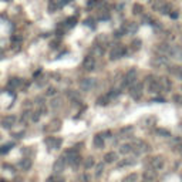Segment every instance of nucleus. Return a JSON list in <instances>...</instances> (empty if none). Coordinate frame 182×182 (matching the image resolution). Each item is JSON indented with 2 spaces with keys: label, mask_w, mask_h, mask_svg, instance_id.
<instances>
[{
  "label": "nucleus",
  "mask_w": 182,
  "mask_h": 182,
  "mask_svg": "<svg viewBox=\"0 0 182 182\" xmlns=\"http://www.w3.org/2000/svg\"><path fill=\"white\" fill-rule=\"evenodd\" d=\"M125 53H127V50H125V46L122 44H115L114 47L111 49V53H110V58H111L112 61H115L118 58L124 57Z\"/></svg>",
  "instance_id": "nucleus-1"
},
{
  "label": "nucleus",
  "mask_w": 182,
  "mask_h": 182,
  "mask_svg": "<svg viewBox=\"0 0 182 182\" xmlns=\"http://www.w3.org/2000/svg\"><path fill=\"white\" fill-rule=\"evenodd\" d=\"M142 91H144V84L142 83H134L131 86V91H129V95H131V98L134 100H138L142 97Z\"/></svg>",
  "instance_id": "nucleus-2"
},
{
  "label": "nucleus",
  "mask_w": 182,
  "mask_h": 182,
  "mask_svg": "<svg viewBox=\"0 0 182 182\" xmlns=\"http://www.w3.org/2000/svg\"><path fill=\"white\" fill-rule=\"evenodd\" d=\"M131 145H133V151L136 154V155H141V154H144V152H148V149H149L148 144L144 142V141H140V140L134 141Z\"/></svg>",
  "instance_id": "nucleus-3"
},
{
  "label": "nucleus",
  "mask_w": 182,
  "mask_h": 182,
  "mask_svg": "<svg viewBox=\"0 0 182 182\" xmlns=\"http://www.w3.org/2000/svg\"><path fill=\"white\" fill-rule=\"evenodd\" d=\"M67 159L66 157H60L57 159V161L54 162V165H53V171H54V174H61L63 171H64V168L67 166Z\"/></svg>",
  "instance_id": "nucleus-4"
},
{
  "label": "nucleus",
  "mask_w": 182,
  "mask_h": 182,
  "mask_svg": "<svg viewBox=\"0 0 182 182\" xmlns=\"http://www.w3.org/2000/svg\"><path fill=\"white\" fill-rule=\"evenodd\" d=\"M63 144V140L61 138H57V136H49L46 138V145L51 149H58Z\"/></svg>",
  "instance_id": "nucleus-5"
},
{
  "label": "nucleus",
  "mask_w": 182,
  "mask_h": 182,
  "mask_svg": "<svg viewBox=\"0 0 182 182\" xmlns=\"http://www.w3.org/2000/svg\"><path fill=\"white\" fill-rule=\"evenodd\" d=\"M95 86V80L94 78H83L80 81V90L81 91H91Z\"/></svg>",
  "instance_id": "nucleus-6"
},
{
  "label": "nucleus",
  "mask_w": 182,
  "mask_h": 182,
  "mask_svg": "<svg viewBox=\"0 0 182 182\" xmlns=\"http://www.w3.org/2000/svg\"><path fill=\"white\" fill-rule=\"evenodd\" d=\"M83 68H84V71H88V73L95 70V58L93 56H87V57L84 58Z\"/></svg>",
  "instance_id": "nucleus-7"
},
{
  "label": "nucleus",
  "mask_w": 182,
  "mask_h": 182,
  "mask_svg": "<svg viewBox=\"0 0 182 182\" xmlns=\"http://www.w3.org/2000/svg\"><path fill=\"white\" fill-rule=\"evenodd\" d=\"M61 125H63V121L60 120V118H53V120L49 122L47 129H49L50 133H58V131L61 129Z\"/></svg>",
  "instance_id": "nucleus-8"
},
{
  "label": "nucleus",
  "mask_w": 182,
  "mask_h": 182,
  "mask_svg": "<svg viewBox=\"0 0 182 182\" xmlns=\"http://www.w3.org/2000/svg\"><path fill=\"white\" fill-rule=\"evenodd\" d=\"M135 75H136L135 68L129 70L128 73H127V75H125L124 78H122V87H127V86H129V84H134V83H135Z\"/></svg>",
  "instance_id": "nucleus-9"
},
{
  "label": "nucleus",
  "mask_w": 182,
  "mask_h": 182,
  "mask_svg": "<svg viewBox=\"0 0 182 182\" xmlns=\"http://www.w3.org/2000/svg\"><path fill=\"white\" fill-rule=\"evenodd\" d=\"M16 121H17L16 115H6L3 120H2V127L6 129H10L13 125L16 124Z\"/></svg>",
  "instance_id": "nucleus-10"
},
{
  "label": "nucleus",
  "mask_w": 182,
  "mask_h": 182,
  "mask_svg": "<svg viewBox=\"0 0 182 182\" xmlns=\"http://www.w3.org/2000/svg\"><path fill=\"white\" fill-rule=\"evenodd\" d=\"M164 164H165V159H164V157H161V155L151 158V165H152V168L155 171L162 169V168H164Z\"/></svg>",
  "instance_id": "nucleus-11"
},
{
  "label": "nucleus",
  "mask_w": 182,
  "mask_h": 182,
  "mask_svg": "<svg viewBox=\"0 0 182 182\" xmlns=\"http://www.w3.org/2000/svg\"><path fill=\"white\" fill-rule=\"evenodd\" d=\"M31 165H33V161H31L30 157L23 158V159L19 162V168H20L21 171H29L30 168H31Z\"/></svg>",
  "instance_id": "nucleus-12"
},
{
  "label": "nucleus",
  "mask_w": 182,
  "mask_h": 182,
  "mask_svg": "<svg viewBox=\"0 0 182 182\" xmlns=\"http://www.w3.org/2000/svg\"><path fill=\"white\" fill-rule=\"evenodd\" d=\"M149 91H151V93H155V94H159V93H161L162 86H161V83H159V80L151 81V84H149Z\"/></svg>",
  "instance_id": "nucleus-13"
},
{
  "label": "nucleus",
  "mask_w": 182,
  "mask_h": 182,
  "mask_svg": "<svg viewBox=\"0 0 182 182\" xmlns=\"http://www.w3.org/2000/svg\"><path fill=\"white\" fill-rule=\"evenodd\" d=\"M93 144H94L95 148H104V136L101 135V134H97V135H94V140H93Z\"/></svg>",
  "instance_id": "nucleus-14"
},
{
  "label": "nucleus",
  "mask_w": 182,
  "mask_h": 182,
  "mask_svg": "<svg viewBox=\"0 0 182 182\" xmlns=\"http://www.w3.org/2000/svg\"><path fill=\"white\" fill-rule=\"evenodd\" d=\"M21 78H16V77H13V78L9 80V83H7V87L10 88V90H16L17 87H20L21 86Z\"/></svg>",
  "instance_id": "nucleus-15"
},
{
  "label": "nucleus",
  "mask_w": 182,
  "mask_h": 182,
  "mask_svg": "<svg viewBox=\"0 0 182 182\" xmlns=\"http://www.w3.org/2000/svg\"><path fill=\"white\" fill-rule=\"evenodd\" d=\"M122 29H124V31H125L127 34H134V33H136V30H138V26H136L135 23H133V21H131V23H127V24H125Z\"/></svg>",
  "instance_id": "nucleus-16"
},
{
  "label": "nucleus",
  "mask_w": 182,
  "mask_h": 182,
  "mask_svg": "<svg viewBox=\"0 0 182 182\" xmlns=\"http://www.w3.org/2000/svg\"><path fill=\"white\" fill-rule=\"evenodd\" d=\"M117 158H118L117 152H112V151H110V152H107L105 155H104V162H108V164H111V162L117 161Z\"/></svg>",
  "instance_id": "nucleus-17"
},
{
  "label": "nucleus",
  "mask_w": 182,
  "mask_h": 182,
  "mask_svg": "<svg viewBox=\"0 0 182 182\" xmlns=\"http://www.w3.org/2000/svg\"><path fill=\"white\" fill-rule=\"evenodd\" d=\"M151 64L155 67H164L166 64V58L165 57H155L152 61H151Z\"/></svg>",
  "instance_id": "nucleus-18"
},
{
  "label": "nucleus",
  "mask_w": 182,
  "mask_h": 182,
  "mask_svg": "<svg viewBox=\"0 0 182 182\" xmlns=\"http://www.w3.org/2000/svg\"><path fill=\"white\" fill-rule=\"evenodd\" d=\"M133 151V145L131 144H124L120 147V154H122V155H127V154H129Z\"/></svg>",
  "instance_id": "nucleus-19"
},
{
  "label": "nucleus",
  "mask_w": 182,
  "mask_h": 182,
  "mask_svg": "<svg viewBox=\"0 0 182 182\" xmlns=\"http://www.w3.org/2000/svg\"><path fill=\"white\" fill-rule=\"evenodd\" d=\"M144 179L145 181H154L155 179V172H154V169H147L144 172Z\"/></svg>",
  "instance_id": "nucleus-20"
},
{
  "label": "nucleus",
  "mask_w": 182,
  "mask_h": 182,
  "mask_svg": "<svg viewBox=\"0 0 182 182\" xmlns=\"http://www.w3.org/2000/svg\"><path fill=\"white\" fill-rule=\"evenodd\" d=\"M47 182H64V177H61L60 174H54L47 179Z\"/></svg>",
  "instance_id": "nucleus-21"
},
{
  "label": "nucleus",
  "mask_w": 182,
  "mask_h": 182,
  "mask_svg": "<svg viewBox=\"0 0 182 182\" xmlns=\"http://www.w3.org/2000/svg\"><path fill=\"white\" fill-rule=\"evenodd\" d=\"M135 159H129V158H125V159H122V161L120 162V168H122V166H131V165H134L135 164Z\"/></svg>",
  "instance_id": "nucleus-22"
},
{
  "label": "nucleus",
  "mask_w": 182,
  "mask_h": 182,
  "mask_svg": "<svg viewBox=\"0 0 182 182\" xmlns=\"http://www.w3.org/2000/svg\"><path fill=\"white\" fill-rule=\"evenodd\" d=\"M50 105H51V108L53 110H57V108H60V105H61V98L60 97H56V98L51 100V103H50Z\"/></svg>",
  "instance_id": "nucleus-23"
},
{
  "label": "nucleus",
  "mask_w": 182,
  "mask_h": 182,
  "mask_svg": "<svg viewBox=\"0 0 182 182\" xmlns=\"http://www.w3.org/2000/svg\"><path fill=\"white\" fill-rule=\"evenodd\" d=\"M57 9H60V6H58V3H57V0H51V2L49 3V12L54 13Z\"/></svg>",
  "instance_id": "nucleus-24"
},
{
  "label": "nucleus",
  "mask_w": 182,
  "mask_h": 182,
  "mask_svg": "<svg viewBox=\"0 0 182 182\" xmlns=\"http://www.w3.org/2000/svg\"><path fill=\"white\" fill-rule=\"evenodd\" d=\"M108 101H110V97H108V94L107 95H101V97L97 100V104H98V105H107Z\"/></svg>",
  "instance_id": "nucleus-25"
},
{
  "label": "nucleus",
  "mask_w": 182,
  "mask_h": 182,
  "mask_svg": "<svg viewBox=\"0 0 182 182\" xmlns=\"http://www.w3.org/2000/svg\"><path fill=\"white\" fill-rule=\"evenodd\" d=\"M94 166V158L93 157H88L86 161H84V168L86 169H90V168H93Z\"/></svg>",
  "instance_id": "nucleus-26"
},
{
  "label": "nucleus",
  "mask_w": 182,
  "mask_h": 182,
  "mask_svg": "<svg viewBox=\"0 0 182 182\" xmlns=\"http://www.w3.org/2000/svg\"><path fill=\"white\" fill-rule=\"evenodd\" d=\"M136 181H138V175L136 174H129L122 179V182H136Z\"/></svg>",
  "instance_id": "nucleus-27"
},
{
  "label": "nucleus",
  "mask_w": 182,
  "mask_h": 182,
  "mask_svg": "<svg viewBox=\"0 0 182 182\" xmlns=\"http://www.w3.org/2000/svg\"><path fill=\"white\" fill-rule=\"evenodd\" d=\"M75 23H77V20H75L74 17H68V19L66 20V24L64 26H66L67 29H71V27H74L75 26Z\"/></svg>",
  "instance_id": "nucleus-28"
},
{
  "label": "nucleus",
  "mask_w": 182,
  "mask_h": 182,
  "mask_svg": "<svg viewBox=\"0 0 182 182\" xmlns=\"http://www.w3.org/2000/svg\"><path fill=\"white\" fill-rule=\"evenodd\" d=\"M67 95L70 97V100H74V101H80V94H78V93H75V91L70 90L68 93H67Z\"/></svg>",
  "instance_id": "nucleus-29"
},
{
  "label": "nucleus",
  "mask_w": 182,
  "mask_h": 182,
  "mask_svg": "<svg viewBox=\"0 0 182 182\" xmlns=\"http://www.w3.org/2000/svg\"><path fill=\"white\" fill-rule=\"evenodd\" d=\"M157 134L161 136H165V138H168V136H171V133L168 131V129H164V128H158L157 129Z\"/></svg>",
  "instance_id": "nucleus-30"
},
{
  "label": "nucleus",
  "mask_w": 182,
  "mask_h": 182,
  "mask_svg": "<svg viewBox=\"0 0 182 182\" xmlns=\"http://www.w3.org/2000/svg\"><path fill=\"white\" fill-rule=\"evenodd\" d=\"M103 171H104V164L103 162L97 164V166H95V177H100V175L103 174Z\"/></svg>",
  "instance_id": "nucleus-31"
},
{
  "label": "nucleus",
  "mask_w": 182,
  "mask_h": 182,
  "mask_svg": "<svg viewBox=\"0 0 182 182\" xmlns=\"http://www.w3.org/2000/svg\"><path fill=\"white\" fill-rule=\"evenodd\" d=\"M133 131H134V127L133 125H128V127H124L120 133H121V135H125V134H131Z\"/></svg>",
  "instance_id": "nucleus-32"
},
{
  "label": "nucleus",
  "mask_w": 182,
  "mask_h": 182,
  "mask_svg": "<svg viewBox=\"0 0 182 182\" xmlns=\"http://www.w3.org/2000/svg\"><path fill=\"white\" fill-rule=\"evenodd\" d=\"M13 148V144H7V145H3L0 147V154H7L10 149Z\"/></svg>",
  "instance_id": "nucleus-33"
},
{
  "label": "nucleus",
  "mask_w": 182,
  "mask_h": 182,
  "mask_svg": "<svg viewBox=\"0 0 182 182\" xmlns=\"http://www.w3.org/2000/svg\"><path fill=\"white\" fill-rule=\"evenodd\" d=\"M144 12V7L141 6V4H134V14H141V13Z\"/></svg>",
  "instance_id": "nucleus-34"
},
{
  "label": "nucleus",
  "mask_w": 182,
  "mask_h": 182,
  "mask_svg": "<svg viewBox=\"0 0 182 182\" xmlns=\"http://www.w3.org/2000/svg\"><path fill=\"white\" fill-rule=\"evenodd\" d=\"M93 51H94V53L97 54V56H101V54L104 53V50L101 49V46H98V44H97V46L94 47V49H93Z\"/></svg>",
  "instance_id": "nucleus-35"
},
{
  "label": "nucleus",
  "mask_w": 182,
  "mask_h": 182,
  "mask_svg": "<svg viewBox=\"0 0 182 182\" xmlns=\"http://www.w3.org/2000/svg\"><path fill=\"white\" fill-rule=\"evenodd\" d=\"M140 47H141V40H134L133 42V51L140 50Z\"/></svg>",
  "instance_id": "nucleus-36"
},
{
  "label": "nucleus",
  "mask_w": 182,
  "mask_h": 182,
  "mask_svg": "<svg viewBox=\"0 0 182 182\" xmlns=\"http://www.w3.org/2000/svg\"><path fill=\"white\" fill-rule=\"evenodd\" d=\"M40 117H42V112H40V111H36V112H33V115H31V120L36 122V121L40 120Z\"/></svg>",
  "instance_id": "nucleus-37"
},
{
  "label": "nucleus",
  "mask_w": 182,
  "mask_h": 182,
  "mask_svg": "<svg viewBox=\"0 0 182 182\" xmlns=\"http://www.w3.org/2000/svg\"><path fill=\"white\" fill-rule=\"evenodd\" d=\"M56 93H57V90L54 87H49L47 88V91H46V94L47 95H56Z\"/></svg>",
  "instance_id": "nucleus-38"
},
{
  "label": "nucleus",
  "mask_w": 182,
  "mask_h": 182,
  "mask_svg": "<svg viewBox=\"0 0 182 182\" xmlns=\"http://www.w3.org/2000/svg\"><path fill=\"white\" fill-rule=\"evenodd\" d=\"M46 83H47V80H46V78H38L37 80V86H38V87H43V86H46Z\"/></svg>",
  "instance_id": "nucleus-39"
},
{
  "label": "nucleus",
  "mask_w": 182,
  "mask_h": 182,
  "mask_svg": "<svg viewBox=\"0 0 182 182\" xmlns=\"http://www.w3.org/2000/svg\"><path fill=\"white\" fill-rule=\"evenodd\" d=\"M174 101H175V103H178V104H182V95H175Z\"/></svg>",
  "instance_id": "nucleus-40"
},
{
  "label": "nucleus",
  "mask_w": 182,
  "mask_h": 182,
  "mask_svg": "<svg viewBox=\"0 0 182 182\" xmlns=\"http://www.w3.org/2000/svg\"><path fill=\"white\" fill-rule=\"evenodd\" d=\"M169 16L172 17V19H178V12H172V13H169Z\"/></svg>",
  "instance_id": "nucleus-41"
},
{
  "label": "nucleus",
  "mask_w": 182,
  "mask_h": 182,
  "mask_svg": "<svg viewBox=\"0 0 182 182\" xmlns=\"http://www.w3.org/2000/svg\"><path fill=\"white\" fill-rule=\"evenodd\" d=\"M98 3V0H91L90 3H88V7H93V6H94V4H97Z\"/></svg>",
  "instance_id": "nucleus-42"
},
{
  "label": "nucleus",
  "mask_w": 182,
  "mask_h": 182,
  "mask_svg": "<svg viewBox=\"0 0 182 182\" xmlns=\"http://www.w3.org/2000/svg\"><path fill=\"white\" fill-rule=\"evenodd\" d=\"M86 24L90 26V27H94V24H93V19H88V20L86 21Z\"/></svg>",
  "instance_id": "nucleus-43"
},
{
  "label": "nucleus",
  "mask_w": 182,
  "mask_h": 182,
  "mask_svg": "<svg viewBox=\"0 0 182 182\" xmlns=\"http://www.w3.org/2000/svg\"><path fill=\"white\" fill-rule=\"evenodd\" d=\"M23 107L24 108H27V107H31V101H24V105H23Z\"/></svg>",
  "instance_id": "nucleus-44"
},
{
  "label": "nucleus",
  "mask_w": 182,
  "mask_h": 182,
  "mask_svg": "<svg viewBox=\"0 0 182 182\" xmlns=\"http://www.w3.org/2000/svg\"><path fill=\"white\" fill-rule=\"evenodd\" d=\"M177 149H178V151H181V152H182V141H181V140L178 141V147H177Z\"/></svg>",
  "instance_id": "nucleus-45"
},
{
  "label": "nucleus",
  "mask_w": 182,
  "mask_h": 182,
  "mask_svg": "<svg viewBox=\"0 0 182 182\" xmlns=\"http://www.w3.org/2000/svg\"><path fill=\"white\" fill-rule=\"evenodd\" d=\"M179 78H181V80H182V74H181V75H179Z\"/></svg>",
  "instance_id": "nucleus-46"
},
{
  "label": "nucleus",
  "mask_w": 182,
  "mask_h": 182,
  "mask_svg": "<svg viewBox=\"0 0 182 182\" xmlns=\"http://www.w3.org/2000/svg\"><path fill=\"white\" fill-rule=\"evenodd\" d=\"M4 2H10V0H4Z\"/></svg>",
  "instance_id": "nucleus-47"
},
{
  "label": "nucleus",
  "mask_w": 182,
  "mask_h": 182,
  "mask_svg": "<svg viewBox=\"0 0 182 182\" xmlns=\"http://www.w3.org/2000/svg\"><path fill=\"white\" fill-rule=\"evenodd\" d=\"M144 182H149V181H145V179H144Z\"/></svg>",
  "instance_id": "nucleus-48"
},
{
  "label": "nucleus",
  "mask_w": 182,
  "mask_h": 182,
  "mask_svg": "<svg viewBox=\"0 0 182 182\" xmlns=\"http://www.w3.org/2000/svg\"><path fill=\"white\" fill-rule=\"evenodd\" d=\"M181 58H182V51H181Z\"/></svg>",
  "instance_id": "nucleus-49"
}]
</instances>
